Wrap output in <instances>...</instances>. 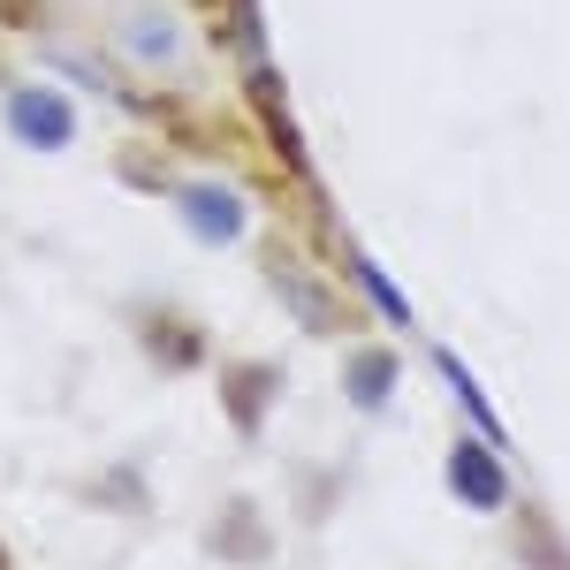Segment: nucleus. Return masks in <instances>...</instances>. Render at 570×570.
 <instances>
[{
    "label": "nucleus",
    "mask_w": 570,
    "mask_h": 570,
    "mask_svg": "<svg viewBox=\"0 0 570 570\" xmlns=\"http://www.w3.org/2000/svg\"><path fill=\"white\" fill-rule=\"evenodd\" d=\"M389 389H395V357L389 351L351 357V395H357V403H389Z\"/></svg>",
    "instance_id": "obj_6"
},
{
    "label": "nucleus",
    "mask_w": 570,
    "mask_h": 570,
    "mask_svg": "<svg viewBox=\"0 0 570 570\" xmlns=\"http://www.w3.org/2000/svg\"><path fill=\"white\" fill-rule=\"evenodd\" d=\"M183 206L198 214V228H206V236H228V228H236V206H228L220 190H183Z\"/></svg>",
    "instance_id": "obj_7"
},
{
    "label": "nucleus",
    "mask_w": 570,
    "mask_h": 570,
    "mask_svg": "<svg viewBox=\"0 0 570 570\" xmlns=\"http://www.w3.org/2000/svg\"><path fill=\"white\" fill-rule=\"evenodd\" d=\"M274 389H282V373H274V365H228V381H220V403H228V419L252 434V426L266 419V395H274Z\"/></svg>",
    "instance_id": "obj_2"
},
{
    "label": "nucleus",
    "mask_w": 570,
    "mask_h": 570,
    "mask_svg": "<svg viewBox=\"0 0 570 570\" xmlns=\"http://www.w3.org/2000/svg\"><path fill=\"white\" fill-rule=\"evenodd\" d=\"M16 130L31 137V145H61V137H69V107L46 99V91H23V99H16Z\"/></svg>",
    "instance_id": "obj_4"
},
{
    "label": "nucleus",
    "mask_w": 570,
    "mask_h": 570,
    "mask_svg": "<svg viewBox=\"0 0 570 570\" xmlns=\"http://www.w3.org/2000/svg\"><path fill=\"white\" fill-rule=\"evenodd\" d=\"M518 556H525L532 570H570V548L556 540V525H548L540 510H525V532H518Z\"/></svg>",
    "instance_id": "obj_5"
},
{
    "label": "nucleus",
    "mask_w": 570,
    "mask_h": 570,
    "mask_svg": "<svg viewBox=\"0 0 570 570\" xmlns=\"http://www.w3.org/2000/svg\"><path fill=\"white\" fill-rule=\"evenodd\" d=\"M0 570H16V556H8V540H0Z\"/></svg>",
    "instance_id": "obj_8"
},
{
    "label": "nucleus",
    "mask_w": 570,
    "mask_h": 570,
    "mask_svg": "<svg viewBox=\"0 0 570 570\" xmlns=\"http://www.w3.org/2000/svg\"><path fill=\"white\" fill-rule=\"evenodd\" d=\"M145 343H153L160 365H198L206 357V335L190 320H168V312H145Z\"/></svg>",
    "instance_id": "obj_3"
},
{
    "label": "nucleus",
    "mask_w": 570,
    "mask_h": 570,
    "mask_svg": "<svg viewBox=\"0 0 570 570\" xmlns=\"http://www.w3.org/2000/svg\"><path fill=\"white\" fill-rule=\"evenodd\" d=\"M449 487H456L464 510H510V472H502V456H494L487 441H456Z\"/></svg>",
    "instance_id": "obj_1"
}]
</instances>
